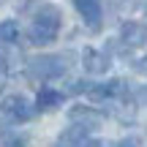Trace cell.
Segmentation results:
<instances>
[{
	"label": "cell",
	"mask_w": 147,
	"mask_h": 147,
	"mask_svg": "<svg viewBox=\"0 0 147 147\" xmlns=\"http://www.w3.org/2000/svg\"><path fill=\"white\" fill-rule=\"evenodd\" d=\"M60 22H63L60 8L52 5V3H44L41 11L33 16L30 30H27L30 44H38V47H41V44H52L55 38H57V33H60Z\"/></svg>",
	"instance_id": "cell-1"
},
{
	"label": "cell",
	"mask_w": 147,
	"mask_h": 147,
	"mask_svg": "<svg viewBox=\"0 0 147 147\" xmlns=\"http://www.w3.org/2000/svg\"><path fill=\"white\" fill-rule=\"evenodd\" d=\"M71 52L65 55H38L27 63V71H30L33 79H41V82H49V79H60L71 65Z\"/></svg>",
	"instance_id": "cell-2"
},
{
	"label": "cell",
	"mask_w": 147,
	"mask_h": 147,
	"mask_svg": "<svg viewBox=\"0 0 147 147\" xmlns=\"http://www.w3.org/2000/svg\"><path fill=\"white\" fill-rule=\"evenodd\" d=\"M0 115H3L8 123H27V120H33V115H36V106H33L25 95L11 93V95H5V98L0 101Z\"/></svg>",
	"instance_id": "cell-3"
},
{
	"label": "cell",
	"mask_w": 147,
	"mask_h": 147,
	"mask_svg": "<svg viewBox=\"0 0 147 147\" xmlns=\"http://www.w3.org/2000/svg\"><path fill=\"white\" fill-rule=\"evenodd\" d=\"M68 120H71V125H79V128H84V131H93V128L104 125L106 115L101 109H95V106H71Z\"/></svg>",
	"instance_id": "cell-4"
},
{
	"label": "cell",
	"mask_w": 147,
	"mask_h": 147,
	"mask_svg": "<svg viewBox=\"0 0 147 147\" xmlns=\"http://www.w3.org/2000/svg\"><path fill=\"white\" fill-rule=\"evenodd\" d=\"M82 65H84V71L87 74H106L112 68V57H109V52L106 49H93V47H84V52H82Z\"/></svg>",
	"instance_id": "cell-5"
},
{
	"label": "cell",
	"mask_w": 147,
	"mask_h": 147,
	"mask_svg": "<svg viewBox=\"0 0 147 147\" xmlns=\"http://www.w3.org/2000/svg\"><path fill=\"white\" fill-rule=\"evenodd\" d=\"M117 41L123 44V47L134 49V47H142V44L147 41V25H142V22H123L120 25V36H117Z\"/></svg>",
	"instance_id": "cell-6"
},
{
	"label": "cell",
	"mask_w": 147,
	"mask_h": 147,
	"mask_svg": "<svg viewBox=\"0 0 147 147\" xmlns=\"http://www.w3.org/2000/svg\"><path fill=\"white\" fill-rule=\"evenodd\" d=\"M79 16L87 22L90 30H98L101 27V19H104V8H101V0H74Z\"/></svg>",
	"instance_id": "cell-7"
},
{
	"label": "cell",
	"mask_w": 147,
	"mask_h": 147,
	"mask_svg": "<svg viewBox=\"0 0 147 147\" xmlns=\"http://www.w3.org/2000/svg\"><path fill=\"white\" fill-rule=\"evenodd\" d=\"M63 98H65V95L60 93V90H55V87H41V90H38V95H36V109L52 112V109H57V106H63Z\"/></svg>",
	"instance_id": "cell-8"
},
{
	"label": "cell",
	"mask_w": 147,
	"mask_h": 147,
	"mask_svg": "<svg viewBox=\"0 0 147 147\" xmlns=\"http://www.w3.org/2000/svg\"><path fill=\"white\" fill-rule=\"evenodd\" d=\"M87 131L84 128H79V125H71V128H65L63 134L57 136V147H87Z\"/></svg>",
	"instance_id": "cell-9"
},
{
	"label": "cell",
	"mask_w": 147,
	"mask_h": 147,
	"mask_svg": "<svg viewBox=\"0 0 147 147\" xmlns=\"http://www.w3.org/2000/svg\"><path fill=\"white\" fill-rule=\"evenodd\" d=\"M0 41H3V44L19 41V22H16V19H3V22H0Z\"/></svg>",
	"instance_id": "cell-10"
},
{
	"label": "cell",
	"mask_w": 147,
	"mask_h": 147,
	"mask_svg": "<svg viewBox=\"0 0 147 147\" xmlns=\"http://www.w3.org/2000/svg\"><path fill=\"white\" fill-rule=\"evenodd\" d=\"M25 144H27V139L22 136V134H16V131H8L0 139V147H25Z\"/></svg>",
	"instance_id": "cell-11"
},
{
	"label": "cell",
	"mask_w": 147,
	"mask_h": 147,
	"mask_svg": "<svg viewBox=\"0 0 147 147\" xmlns=\"http://www.w3.org/2000/svg\"><path fill=\"white\" fill-rule=\"evenodd\" d=\"M5 79H8V63H5V60L0 57V87L5 84Z\"/></svg>",
	"instance_id": "cell-12"
},
{
	"label": "cell",
	"mask_w": 147,
	"mask_h": 147,
	"mask_svg": "<svg viewBox=\"0 0 147 147\" xmlns=\"http://www.w3.org/2000/svg\"><path fill=\"white\" fill-rule=\"evenodd\" d=\"M136 71H139V74H144V76H147V55H144L142 60H136Z\"/></svg>",
	"instance_id": "cell-13"
},
{
	"label": "cell",
	"mask_w": 147,
	"mask_h": 147,
	"mask_svg": "<svg viewBox=\"0 0 147 147\" xmlns=\"http://www.w3.org/2000/svg\"><path fill=\"white\" fill-rule=\"evenodd\" d=\"M120 147H136V144H120Z\"/></svg>",
	"instance_id": "cell-14"
}]
</instances>
